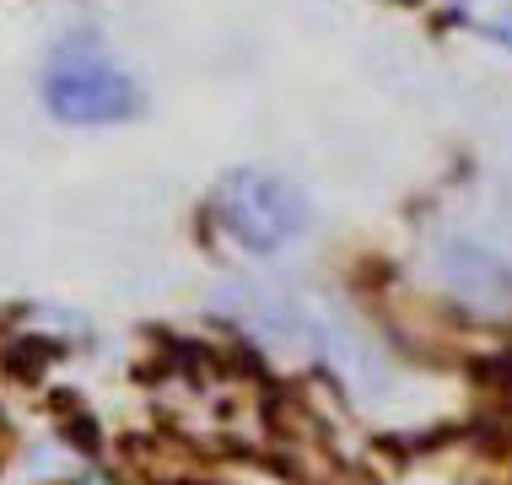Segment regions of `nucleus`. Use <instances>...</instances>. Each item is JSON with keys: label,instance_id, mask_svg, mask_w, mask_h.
<instances>
[{"label": "nucleus", "instance_id": "obj_1", "mask_svg": "<svg viewBox=\"0 0 512 485\" xmlns=\"http://www.w3.org/2000/svg\"><path fill=\"white\" fill-rule=\"evenodd\" d=\"M216 313L227 318L238 335H248L254 345H265L275 356L335 367V378L362 383L367 335L335 308V302L318 297V291L281 286V281H227L216 291Z\"/></svg>", "mask_w": 512, "mask_h": 485}, {"label": "nucleus", "instance_id": "obj_2", "mask_svg": "<svg viewBox=\"0 0 512 485\" xmlns=\"http://www.w3.org/2000/svg\"><path fill=\"white\" fill-rule=\"evenodd\" d=\"M38 108L65 130H119L146 114V81L103 27L76 22L44 44Z\"/></svg>", "mask_w": 512, "mask_h": 485}, {"label": "nucleus", "instance_id": "obj_3", "mask_svg": "<svg viewBox=\"0 0 512 485\" xmlns=\"http://www.w3.org/2000/svg\"><path fill=\"white\" fill-rule=\"evenodd\" d=\"M211 221L221 227V238L232 248H243L248 259H281L292 243L308 238L313 227V200L297 178H286L281 168H243L221 173L211 189Z\"/></svg>", "mask_w": 512, "mask_h": 485}, {"label": "nucleus", "instance_id": "obj_4", "mask_svg": "<svg viewBox=\"0 0 512 485\" xmlns=\"http://www.w3.org/2000/svg\"><path fill=\"white\" fill-rule=\"evenodd\" d=\"M432 265L437 286L459 308L480 318L512 313V221L502 216H475V221H448L432 238Z\"/></svg>", "mask_w": 512, "mask_h": 485}, {"label": "nucleus", "instance_id": "obj_5", "mask_svg": "<svg viewBox=\"0 0 512 485\" xmlns=\"http://www.w3.org/2000/svg\"><path fill=\"white\" fill-rule=\"evenodd\" d=\"M442 11L459 33L512 54V0H442Z\"/></svg>", "mask_w": 512, "mask_h": 485}]
</instances>
